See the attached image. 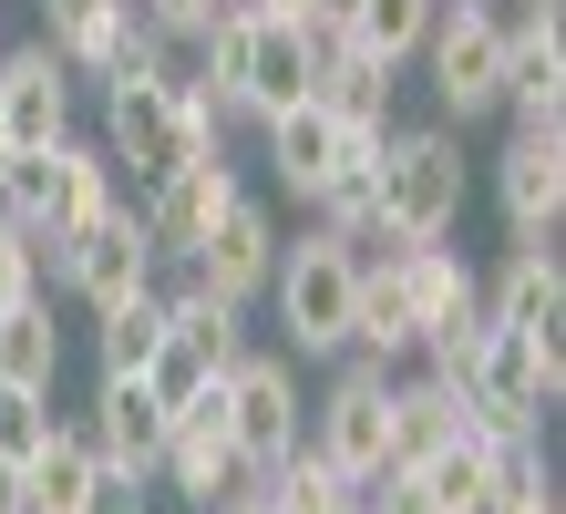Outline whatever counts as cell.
Segmentation results:
<instances>
[{"mask_svg":"<svg viewBox=\"0 0 566 514\" xmlns=\"http://www.w3.org/2000/svg\"><path fill=\"white\" fill-rule=\"evenodd\" d=\"M21 298H42V237L0 217V308H21Z\"/></svg>","mask_w":566,"mask_h":514,"instance_id":"33","label":"cell"},{"mask_svg":"<svg viewBox=\"0 0 566 514\" xmlns=\"http://www.w3.org/2000/svg\"><path fill=\"white\" fill-rule=\"evenodd\" d=\"M217 401H227V432H238L248 473H269L298 432H310V401H298V360L289 350H238L217 370Z\"/></svg>","mask_w":566,"mask_h":514,"instance_id":"8","label":"cell"},{"mask_svg":"<svg viewBox=\"0 0 566 514\" xmlns=\"http://www.w3.org/2000/svg\"><path fill=\"white\" fill-rule=\"evenodd\" d=\"M165 339H176V350H186V360H207V370H227V360H238V350H248V308L186 279L176 298H165Z\"/></svg>","mask_w":566,"mask_h":514,"instance_id":"22","label":"cell"},{"mask_svg":"<svg viewBox=\"0 0 566 514\" xmlns=\"http://www.w3.org/2000/svg\"><path fill=\"white\" fill-rule=\"evenodd\" d=\"M145 504H155V473L93 453V494H83V514H145Z\"/></svg>","mask_w":566,"mask_h":514,"instance_id":"34","label":"cell"},{"mask_svg":"<svg viewBox=\"0 0 566 514\" xmlns=\"http://www.w3.org/2000/svg\"><path fill=\"white\" fill-rule=\"evenodd\" d=\"M269 268H279V217H269L258 196H238L207 237H196L186 279L217 289V298H238V308H258V298H269Z\"/></svg>","mask_w":566,"mask_h":514,"instance_id":"13","label":"cell"},{"mask_svg":"<svg viewBox=\"0 0 566 514\" xmlns=\"http://www.w3.org/2000/svg\"><path fill=\"white\" fill-rule=\"evenodd\" d=\"M371 217L402 237H453L463 227V134L453 124H391L371 165Z\"/></svg>","mask_w":566,"mask_h":514,"instance_id":"3","label":"cell"},{"mask_svg":"<svg viewBox=\"0 0 566 514\" xmlns=\"http://www.w3.org/2000/svg\"><path fill=\"white\" fill-rule=\"evenodd\" d=\"M42 206H52V145H11L0 155V217L42 227Z\"/></svg>","mask_w":566,"mask_h":514,"instance_id":"31","label":"cell"},{"mask_svg":"<svg viewBox=\"0 0 566 514\" xmlns=\"http://www.w3.org/2000/svg\"><path fill=\"white\" fill-rule=\"evenodd\" d=\"M42 279H62L93 319L124 308V298H145V289H155V237H145V217H135V196L104 206V217L73 227V237H42Z\"/></svg>","mask_w":566,"mask_h":514,"instance_id":"5","label":"cell"},{"mask_svg":"<svg viewBox=\"0 0 566 514\" xmlns=\"http://www.w3.org/2000/svg\"><path fill=\"white\" fill-rule=\"evenodd\" d=\"M155 484H176L196 514H207V504H227V494L248 484V453H238V432H227V401H217V391H196V401H176V411H165Z\"/></svg>","mask_w":566,"mask_h":514,"instance_id":"10","label":"cell"},{"mask_svg":"<svg viewBox=\"0 0 566 514\" xmlns=\"http://www.w3.org/2000/svg\"><path fill=\"white\" fill-rule=\"evenodd\" d=\"M196 155H227V124L186 93V73H135L104 93V165H135V186L176 176Z\"/></svg>","mask_w":566,"mask_h":514,"instance_id":"1","label":"cell"},{"mask_svg":"<svg viewBox=\"0 0 566 514\" xmlns=\"http://www.w3.org/2000/svg\"><path fill=\"white\" fill-rule=\"evenodd\" d=\"M52 381H62V329H52V298L0 308V391H52Z\"/></svg>","mask_w":566,"mask_h":514,"instance_id":"26","label":"cell"},{"mask_svg":"<svg viewBox=\"0 0 566 514\" xmlns=\"http://www.w3.org/2000/svg\"><path fill=\"white\" fill-rule=\"evenodd\" d=\"M453 401H463L474 432H546V411L566 401V350H556V339L484 329L474 339V370L453 381Z\"/></svg>","mask_w":566,"mask_h":514,"instance_id":"4","label":"cell"},{"mask_svg":"<svg viewBox=\"0 0 566 514\" xmlns=\"http://www.w3.org/2000/svg\"><path fill=\"white\" fill-rule=\"evenodd\" d=\"M258 11H289V21H298V0H258Z\"/></svg>","mask_w":566,"mask_h":514,"instance_id":"38","label":"cell"},{"mask_svg":"<svg viewBox=\"0 0 566 514\" xmlns=\"http://www.w3.org/2000/svg\"><path fill=\"white\" fill-rule=\"evenodd\" d=\"M350 11H360V0H298V21H310L319 42H340V31H350Z\"/></svg>","mask_w":566,"mask_h":514,"instance_id":"36","label":"cell"},{"mask_svg":"<svg viewBox=\"0 0 566 514\" xmlns=\"http://www.w3.org/2000/svg\"><path fill=\"white\" fill-rule=\"evenodd\" d=\"M412 62L432 73V103H443V124H453V134H463V124H484L494 103H505V42H494V21L474 11V0H443Z\"/></svg>","mask_w":566,"mask_h":514,"instance_id":"7","label":"cell"},{"mask_svg":"<svg viewBox=\"0 0 566 514\" xmlns=\"http://www.w3.org/2000/svg\"><path fill=\"white\" fill-rule=\"evenodd\" d=\"M238 196H248V186H238V165H227V155H196V165H176V176H155V186L135 196V217H145V237H155V268H186L196 237H207Z\"/></svg>","mask_w":566,"mask_h":514,"instance_id":"12","label":"cell"},{"mask_svg":"<svg viewBox=\"0 0 566 514\" xmlns=\"http://www.w3.org/2000/svg\"><path fill=\"white\" fill-rule=\"evenodd\" d=\"M0 514H31L21 504V463H0Z\"/></svg>","mask_w":566,"mask_h":514,"instance_id":"37","label":"cell"},{"mask_svg":"<svg viewBox=\"0 0 566 514\" xmlns=\"http://www.w3.org/2000/svg\"><path fill=\"white\" fill-rule=\"evenodd\" d=\"M52 422H62L52 391H0V463H31L52 442Z\"/></svg>","mask_w":566,"mask_h":514,"instance_id":"32","label":"cell"},{"mask_svg":"<svg viewBox=\"0 0 566 514\" xmlns=\"http://www.w3.org/2000/svg\"><path fill=\"white\" fill-rule=\"evenodd\" d=\"M453 432H463V401L432 381V370L422 381H391V473H412L422 453H443Z\"/></svg>","mask_w":566,"mask_h":514,"instance_id":"24","label":"cell"},{"mask_svg":"<svg viewBox=\"0 0 566 514\" xmlns=\"http://www.w3.org/2000/svg\"><path fill=\"white\" fill-rule=\"evenodd\" d=\"M494 206H505L515 248H556V227H566V134L515 124L505 155H494Z\"/></svg>","mask_w":566,"mask_h":514,"instance_id":"11","label":"cell"},{"mask_svg":"<svg viewBox=\"0 0 566 514\" xmlns=\"http://www.w3.org/2000/svg\"><path fill=\"white\" fill-rule=\"evenodd\" d=\"M258 134H269V176H279V196L319 206L340 165H371V155H381V134H391V124H340L319 93H298V103H279Z\"/></svg>","mask_w":566,"mask_h":514,"instance_id":"6","label":"cell"},{"mask_svg":"<svg viewBox=\"0 0 566 514\" xmlns=\"http://www.w3.org/2000/svg\"><path fill=\"white\" fill-rule=\"evenodd\" d=\"M319 73V42H310V21H289V11H258L248 21V62H238V124H269L279 103H298Z\"/></svg>","mask_w":566,"mask_h":514,"instance_id":"14","label":"cell"},{"mask_svg":"<svg viewBox=\"0 0 566 514\" xmlns=\"http://www.w3.org/2000/svg\"><path fill=\"white\" fill-rule=\"evenodd\" d=\"M258 504L269 514H350V473L329 453H310V442H289V453L258 473Z\"/></svg>","mask_w":566,"mask_h":514,"instance_id":"25","label":"cell"},{"mask_svg":"<svg viewBox=\"0 0 566 514\" xmlns=\"http://www.w3.org/2000/svg\"><path fill=\"white\" fill-rule=\"evenodd\" d=\"M104 206H124L104 145H73V134H62V145H52V206H42V227H31V237H73V227L104 217Z\"/></svg>","mask_w":566,"mask_h":514,"instance_id":"19","label":"cell"},{"mask_svg":"<svg viewBox=\"0 0 566 514\" xmlns=\"http://www.w3.org/2000/svg\"><path fill=\"white\" fill-rule=\"evenodd\" d=\"M83 494H93V432L83 422H52V442L21 463V504L31 514H83Z\"/></svg>","mask_w":566,"mask_h":514,"instance_id":"23","label":"cell"},{"mask_svg":"<svg viewBox=\"0 0 566 514\" xmlns=\"http://www.w3.org/2000/svg\"><path fill=\"white\" fill-rule=\"evenodd\" d=\"M310 42H319V31H310ZM310 93H319L340 124H391V62H371L360 42H319Z\"/></svg>","mask_w":566,"mask_h":514,"instance_id":"21","label":"cell"},{"mask_svg":"<svg viewBox=\"0 0 566 514\" xmlns=\"http://www.w3.org/2000/svg\"><path fill=\"white\" fill-rule=\"evenodd\" d=\"M93 350H104V370H135V381H145V360L165 350V289L104 308V319H93Z\"/></svg>","mask_w":566,"mask_h":514,"instance_id":"29","label":"cell"},{"mask_svg":"<svg viewBox=\"0 0 566 514\" xmlns=\"http://www.w3.org/2000/svg\"><path fill=\"white\" fill-rule=\"evenodd\" d=\"M93 453L104 463H135V473H155V453H165V401L135 381V370H104V391H93Z\"/></svg>","mask_w":566,"mask_h":514,"instance_id":"18","label":"cell"},{"mask_svg":"<svg viewBox=\"0 0 566 514\" xmlns=\"http://www.w3.org/2000/svg\"><path fill=\"white\" fill-rule=\"evenodd\" d=\"M494 114L566 134V42H556V31H536V42H505V103H494Z\"/></svg>","mask_w":566,"mask_h":514,"instance_id":"20","label":"cell"},{"mask_svg":"<svg viewBox=\"0 0 566 514\" xmlns=\"http://www.w3.org/2000/svg\"><path fill=\"white\" fill-rule=\"evenodd\" d=\"M124 11H135V0H42V42H52L62 62H73V73H83V62L104 52V31H114Z\"/></svg>","mask_w":566,"mask_h":514,"instance_id":"30","label":"cell"},{"mask_svg":"<svg viewBox=\"0 0 566 514\" xmlns=\"http://www.w3.org/2000/svg\"><path fill=\"white\" fill-rule=\"evenodd\" d=\"M310 453H329L360 484V473H381L391 463V370H371V360H350L340 381H329L319 401H310Z\"/></svg>","mask_w":566,"mask_h":514,"instance_id":"9","label":"cell"},{"mask_svg":"<svg viewBox=\"0 0 566 514\" xmlns=\"http://www.w3.org/2000/svg\"><path fill=\"white\" fill-rule=\"evenodd\" d=\"M556 319H566V268H556V248H505V268L484 279V329L556 339Z\"/></svg>","mask_w":566,"mask_h":514,"instance_id":"16","label":"cell"},{"mask_svg":"<svg viewBox=\"0 0 566 514\" xmlns=\"http://www.w3.org/2000/svg\"><path fill=\"white\" fill-rule=\"evenodd\" d=\"M402 298H412V350H422L432 329H474V319H484V279L443 248V237L402 248Z\"/></svg>","mask_w":566,"mask_h":514,"instance_id":"17","label":"cell"},{"mask_svg":"<svg viewBox=\"0 0 566 514\" xmlns=\"http://www.w3.org/2000/svg\"><path fill=\"white\" fill-rule=\"evenodd\" d=\"M432 11H443V0H360L340 42H360L371 62H391V73H402V62L422 52V31H432Z\"/></svg>","mask_w":566,"mask_h":514,"instance_id":"28","label":"cell"},{"mask_svg":"<svg viewBox=\"0 0 566 514\" xmlns=\"http://www.w3.org/2000/svg\"><path fill=\"white\" fill-rule=\"evenodd\" d=\"M350 289H360V258L350 237H279V268H269V308H279V350L298 360H340L350 350Z\"/></svg>","mask_w":566,"mask_h":514,"instance_id":"2","label":"cell"},{"mask_svg":"<svg viewBox=\"0 0 566 514\" xmlns=\"http://www.w3.org/2000/svg\"><path fill=\"white\" fill-rule=\"evenodd\" d=\"M0 134H11V145H62V134H73V62L52 42L0 52Z\"/></svg>","mask_w":566,"mask_h":514,"instance_id":"15","label":"cell"},{"mask_svg":"<svg viewBox=\"0 0 566 514\" xmlns=\"http://www.w3.org/2000/svg\"><path fill=\"white\" fill-rule=\"evenodd\" d=\"M0 155H11V134H0Z\"/></svg>","mask_w":566,"mask_h":514,"instance_id":"39","label":"cell"},{"mask_svg":"<svg viewBox=\"0 0 566 514\" xmlns=\"http://www.w3.org/2000/svg\"><path fill=\"white\" fill-rule=\"evenodd\" d=\"M135 11L165 31V42H207V21H217V0H135Z\"/></svg>","mask_w":566,"mask_h":514,"instance_id":"35","label":"cell"},{"mask_svg":"<svg viewBox=\"0 0 566 514\" xmlns=\"http://www.w3.org/2000/svg\"><path fill=\"white\" fill-rule=\"evenodd\" d=\"M484 442H494V432L463 422L443 453H422V463H412V484H422L432 514H484Z\"/></svg>","mask_w":566,"mask_h":514,"instance_id":"27","label":"cell"}]
</instances>
